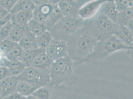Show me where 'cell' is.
Returning <instances> with one entry per match:
<instances>
[{
	"label": "cell",
	"mask_w": 133,
	"mask_h": 99,
	"mask_svg": "<svg viewBox=\"0 0 133 99\" xmlns=\"http://www.w3.org/2000/svg\"><path fill=\"white\" fill-rule=\"evenodd\" d=\"M20 81L19 76H11L0 81V97L3 99L17 92V86Z\"/></svg>",
	"instance_id": "obj_11"
},
{
	"label": "cell",
	"mask_w": 133,
	"mask_h": 99,
	"mask_svg": "<svg viewBox=\"0 0 133 99\" xmlns=\"http://www.w3.org/2000/svg\"><path fill=\"white\" fill-rule=\"evenodd\" d=\"M38 89L32 84L20 80L17 86V92L25 97L33 95Z\"/></svg>",
	"instance_id": "obj_21"
},
{
	"label": "cell",
	"mask_w": 133,
	"mask_h": 99,
	"mask_svg": "<svg viewBox=\"0 0 133 99\" xmlns=\"http://www.w3.org/2000/svg\"><path fill=\"white\" fill-rule=\"evenodd\" d=\"M53 62L45 53L38 55L30 66H32L38 72L49 74Z\"/></svg>",
	"instance_id": "obj_12"
},
{
	"label": "cell",
	"mask_w": 133,
	"mask_h": 99,
	"mask_svg": "<svg viewBox=\"0 0 133 99\" xmlns=\"http://www.w3.org/2000/svg\"><path fill=\"white\" fill-rule=\"evenodd\" d=\"M87 23V21L79 17H64L49 31L53 39L67 42L74 34L84 27Z\"/></svg>",
	"instance_id": "obj_4"
},
{
	"label": "cell",
	"mask_w": 133,
	"mask_h": 99,
	"mask_svg": "<svg viewBox=\"0 0 133 99\" xmlns=\"http://www.w3.org/2000/svg\"><path fill=\"white\" fill-rule=\"evenodd\" d=\"M45 53V49L37 48L35 49L23 51L22 55L19 60L26 67L29 66L38 55Z\"/></svg>",
	"instance_id": "obj_16"
},
{
	"label": "cell",
	"mask_w": 133,
	"mask_h": 99,
	"mask_svg": "<svg viewBox=\"0 0 133 99\" xmlns=\"http://www.w3.org/2000/svg\"><path fill=\"white\" fill-rule=\"evenodd\" d=\"M59 1L45 0V3L36 6L33 11V19L38 22L44 24L54 5Z\"/></svg>",
	"instance_id": "obj_10"
},
{
	"label": "cell",
	"mask_w": 133,
	"mask_h": 99,
	"mask_svg": "<svg viewBox=\"0 0 133 99\" xmlns=\"http://www.w3.org/2000/svg\"><path fill=\"white\" fill-rule=\"evenodd\" d=\"M115 3L119 12L133 6V1L132 0H116Z\"/></svg>",
	"instance_id": "obj_29"
},
{
	"label": "cell",
	"mask_w": 133,
	"mask_h": 99,
	"mask_svg": "<svg viewBox=\"0 0 133 99\" xmlns=\"http://www.w3.org/2000/svg\"><path fill=\"white\" fill-rule=\"evenodd\" d=\"M28 31L27 25L14 24L11 33L8 39L18 44Z\"/></svg>",
	"instance_id": "obj_18"
},
{
	"label": "cell",
	"mask_w": 133,
	"mask_h": 99,
	"mask_svg": "<svg viewBox=\"0 0 133 99\" xmlns=\"http://www.w3.org/2000/svg\"><path fill=\"white\" fill-rule=\"evenodd\" d=\"M9 13H10L0 5V20L6 17Z\"/></svg>",
	"instance_id": "obj_33"
},
{
	"label": "cell",
	"mask_w": 133,
	"mask_h": 99,
	"mask_svg": "<svg viewBox=\"0 0 133 99\" xmlns=\"http://www.w3.org/2000/svg\"><path fill=\"white\" fill-rule=\"evenodd\" d=\"M53 38L49 30H47L43 34L37 37V44L39 48L45 49L49 45Z\"/></svg>",
	"instance_id": "obj_25"
},
{
	"label": "cell",
	"mask_w": 133,
	"mask_h": 99,
	"mask_svg": "<svg viewBox=\"0 0 133 99\" xmlns=\"http://www.w3.org/2000/svg\"><path fill=\"white\" fill-rule=\"evenodd\" d=\"M18 44L24 51L38 48L37 37L29 31L24 35Z\"/></svg>",
	"instance_id": "obj_17"
},
{
	"label": "cell",
	"mask_w": 133,
	"mask_h": 99,
	"mask_svg": "<svg viewBox=\"0 0 133 99\" xmlns=\"http://www.w3.org/2000/svg\"><path fill=\"white\" fill-rule=\"evenodd\" d=\"M23 50L21 47V46L17 44L14 47L11 51L6 56V59L11 61H19L23 52Z\"/></svg>",
	"instance_id": "obj_27"
},
{
	"label": "cell",
	"mask_w": 133,
	"mask_h": 99,
	"mask_svg": "<svg viewBox=\"0 0 133 99\" xmlns=\"http://www.w3.org/2000/svg\"><path fill=\"white\" fill-rule=\"evenodd\" d=\"M88 1L61 0L59 1L58 6L64 17H79L78 11Z\"/></svg>",
	"instance_id": "obj_8"
},
{
	"label": "cell",
	"mask_w": 133,
	"mask_h": 99,
	"mask_svg": "<svg viewBox=\"0 0 133 99\" xmlns=\"http://www.w3.org/2000/svg\"><path fill=\"white\" fill-rule=\"evenodd\" d=\"M28 29L29 32L33 34L36 37H38L48 30L44 24L40 23L34 19H32L28 23Z\"/></svg>",
	"instance_id": "obj_22"
},
{
	"label": "cell",
	"mask_w": 133,
	"mask_h": 99,
	"mask_svg": "<svg viewBox=\"0 0 133 99\" xmlns=\"http://www.w3.org/2000/svg\"><path fill=\"white\" fill-rule=\"evenodd\" d=\"M11 76V73L8 68L0 66V81Z\"/></svg>",
	"instance_id": "obj_31"
},
{
	"label": "cell",
	"mask_w": 133,
	"mask_h": 99,
	"mask_svg": "<svg viewBox=\"0 0 133 99\" xmlns=\"http://www.w3.org/2000/svg\"><path fill=\"white\" fill-rule=\"evenodd\" d=\"M33 19V11H22L12 15L11 21L14 24L27 25Z\"/></svg>",
	"instance_id": "obj_20"
},
{
	"label": "cell",
	"mask_w": 133,
	"mask_h": 99,
	"mask_svg": "<svg viewBox=\"0 0 133 99\" xmlns=\"http://www.w3.org/2000/svg\"><path fill=\"white\" fill-rule=\"evenodd\" d=\"M26 99H38V98H37L36 97H35L33 95H30L29 96L26 97Z\"/></svg>",
	"instance_id": "obj_35"
},
{
	"label": "cell",
	"mask_w": 133,
	"mask_h": 99,
	"mask_svg": "<svg viewBox=\"0 0 133 99\" xmlns=\"http://www.w3.org/2000/svg\"><path fill=\"white\" fill-rule=\"evenodd\" d=\"M17 2V0H0V5L10 13Z\"/></svg>",
	"instance_id": "obj_30"
},
{
	"label": "cell",
	"mask_w": 133,
	"mask_h": 99,
	"mask_svg": "<svg viewBox=\"0 0 133 99\" xmlns=\"http://www.w3.org/2000/svg\"><path fill=\"white\" fill-rule=\"evenodd\" d=\"M0 99H3V98H2V97H0Z\"/></svg>",
	"instance_id": "obj_38"
},
{
	"label": "cell",
	"mask_w": 133,
	"mask_h": 99,
	"mask_svg": "<svg viewBox=\"0 0 133 99\" xmlns=\"http://www.w3.org/2000/svg\"><path fill=\"white\" fill-rule=\"evenodd\" d=\"M106 0L88 1L78 11V17L84 21L94 18Z\"/></svg>",
	"instance_id": "obj_7"
},
{
	"label": "cell",
	"mask_w": 133,
	"mask_h": 99,
	"mask_svg": "<svg viewBox=\"0 0 133 99\" xmlns=\"http://www.w3.org/2000/svg\"><path fill=\"white\" fill-rule=\"evenodd\" d=\"M20 80L29 83L37 89L52 85L50 75L38 72L32 66H27L18 76Z\"/></svg>",
	"instance_id": "obj_5"
},
{
	"label": "cell",
	"mask_w": 133,
	"mask_h": 99,
	"mask_svg": "<svg viewBox=\"0 0 133 99\" xmlns=\"http://www.w3.org/2000/svg\"><path fill=\"white\" fill-rule=\"evenodd\" d=\"M93 19L102 36L113 35L117 24L112 22L99 12Z\"/></svg>",
	"instance_id": "obj_9"
},
{
	"label": "cell",
	"mask_w": 133,
	"mask_h": 99,
	"mask_svg": "<svg viewBox=\"0 0 133 99\" xmlns=\"http://www.w3.org/2000/svg\"><path fill=\"white\" fill-rule=\"evenodd\" d=\"M1 41H0V43H1Z\"/></svg>",
	"instance_id": "obj_40"
},
{
	"label": "cell",
	"mask_w": 133,
	"mask_h": 99,
	"mask_svg": "<svg viewBox=\"0 0 133 99\" xmlns=\"http://www.w3.org/2000/svg\"><path fill=\"white\" fill-rule=\"evenodd\" d=\"M113 35L129 46L133 42L132 33L125 26L117 24Z\"/></svg>",
	"instance_id": "obj_15"
},
{
	"label": "cell",
	"mask_w": 133,
	"mask_h": 99,
	"mask_svg": "<svg viewBox=\"0 0 133 99\" xmlns=\"http://www.w3.org/2000/svg\"><path fill=\"white\" fill-rule=\"evenodd\" d=\"M74 62L69 56L54 61L50 72L52 85L60 86L64 83L69 85L75 84L78 78L74 72Z\"/></svg>",
	"instance_id": "obj_2"
},
{
	"label": "cell",
	"mask_w": 133,
	"mask_h": 99,
	"mask_svg": "<svg viewBox=\"0 0 133 99\" xmlns=\"http://www.w3.org/2000/svg\"><path fill=\"white\" fill-rule=\"evenodd\" d=\"M133 18V6L119 12L117 24L125 26L126 23Z\"/></svg>",
	"instance_id": "obj_23"
},
{
	"label": "cell",
	"mask_w": 133,
	"mask_h": 99,
	"mask_svg": "<svg viewBox=\"0 0 133 99\" xmlns=\"http://www.w3.org/2000/svg\"><path fill=\"white\" fill-rule=\"evenodd\" d=\"M14 26V23L11 20L6 23L0 29V41L2 42L8 38L11 33V30Z\"/></svg>",
	"instance_id": "obj_28"
},
{
	"label": "cell",
	"mask_w": 133,
	"mask_h": 99,
	"mask_svg": "<svg viewBox=\"0 0 133 99\" xmlns=\"http://www.w3.org/2000/svg\"><path fill=\"white\" fill-rule=\"evenodd\" d=\"M125 26L132 33L133 32V18L126 23Z\"/></svg>",
	"instance_id": "obj_34"
},
{
	"label": "cell",
	"mask_w": 133,
	"mask_h": 99,
	"mask_svg": "<svg viewBox=\"0 0 133 99\" xmlns=\"http://www.w3.org/2000/svg\"><path fill=\"white\" fill-rule=\"evenodd\" d=\"M130 47H132V48H133V42L132 43V44L130 45Z\"/></svg>",
	"instance_id": "obj_37"
},
{
	"label": "cell",
	"mask_w": 133,
	"mask_h": 99,
	"mask_svg": "<svg viewBox=\"0 0 133 99\" xmlns=\"http://www.w3.org/2000/svg\"><path fill=\"white\" fill-rule=\"evenodd\" d=\"M26 66L20 61L10 62L7 68L11 73L12 76H19Z\"/></svg>",
	"instance_id": "obj_24"
},
{
	"label": "cell",
	"mask_w": 133,
	"mask_h": 99,
	"mask_svg": "<svg viewBox=\"0 0 133 99\" xmlns=\"http://www.w3.org/2000/svg\"><path fill=\"white\" fill-rule=\"evenodd\" d=\"M35 7L32 1L18 0L10 13L15 15L22 11H33Z\"/></svg>",
	"instance_id": "obj_19"
},
{
	"label": "cell",
	"mask_w": 133,
	"mask_h": 99,
	"mask_svg": "<svg viewBox=\"0 0 133 99\" xmlns=\"http://www.w3.org/2000/svg\"><path fill=\"white\" fill-rule=\"evenodd\" d=\"M132 36H133V32H132Z\"/></svg>",
	"instance_id": "obj_39"
},
{
	"label": "cell",
	"mask_w": 133,
	"mask_h": 99,
	"mask_svg": "<svg viewBox=\"0 0 133 99\" xmlns=\"http://www.w3.org/2000/svg\"><path fill=\"white\" fill-rule=\"evenodd\" d=\"M26 97H25L22 94L16 92L6 96L3 99H26Z\"/></svg>",
	"instance_id": "obj_32"
},
{
	"label": "cell",
	"mask_w": 133,
	"mask_h": 99,
	"mask_svg": "<svg viewBox=\"0 0 133 99\" xmlns=\"http://www.w3.org/2000/svg\"><path fill=\"white\" fill-rule=\"evenodd\" d=\"M99 12L112 22L117 24L119 11L117 10L115 1L106 0L101 6Z\"/></svg>",
	"instance_id": "obj_13"
},
{
	"label": "cell",
	"mask_w": 133,
	"mask_h": 99,
	"mask_svg": "<svg viewBox=\"0 0 133 99\" xmlns=\"http://www.w3.org/2000/svg\"><path fill=\"white\" fill-rule=\"evenodd\" d=\"M4 57H5V56L3 55L1 53V52H0V61H1V60L2 59V58H4ZM5 57H6V56H5Z\"/></svg>",
	"instance_id": "obj_36"
},
{
	"label": "cell",
	"mask_w": 133,
	"mask_h": 99,
	"mask_svg": "<svg viewBox=\"0 0 133 99\" xmlns=\"http://www.w3.org/2000/svg\"><path fill=\"white\" fill-rule=\"evenodd\" d=\"M133 48L124 43L114 35L101 36L92 53L85 60L89 61L102 60L117 51Z\"/></svg>",
	"instance_id": "obj_3"
},
{
	"label": "cell",
	"mask_w": 133,
	"mask_h": 99,
	"mask_svg": "<svg viewBox=\"0 0 133 99\" xmlns=\"http://www.w3.org/2000/svg\"><path fill=\"white\" fill-rule=\"evenodd\" d=\"M45 53L53 62L61 58L69 56L67 42L53 39L45 49Z\"/></svg>",
	"instance_id": "obj_6"
},
{
	"label": "cell",
	"mask_w": 133,
	"mask_h": 99,
	"mask_svg": "<svg viewBox=\"0 0 133 99\" xmlns=\"http://www.w3.org/2000/svg\"><path fill=\"white\" fill-rule=\"evenodd\" d=\"M101 36L94 22L91 20L69 38L66 42L68 54L74 67L84 62L94 52Z\"/></svg>",
	"instance_id": "obj_1"
},
{
	"label": "cell",
	"mask_w": 133,
	"mask_h": 99,
	"mask_svg": "<svg viewBox=\"0 0 133 99\" xmlns=\"http://www.w3.org/2000/svg\"><path fill=\"white\" fill-rule=\"evenodd\" d=\"M64 17L63 13L58 6V4L54 5L45 23L47 30L49 31Z\"/></svg>",
	"instance_id": "obj_14"
},
{
	"label": "cell",
	"mask_w": 133,
	"mask_h": 99,
	"mask_svg": "<svg viewBox=\"0 0 133 99\" xmlns=\"http://www.w3.org/2000/svg\"><path fill=\"white\" fill-rule=\"evenodd\" d=\"M17 44L9 39H6L1 42L0 52L5 56H6L11 51V50L15 47Z\"/></svg>",
	"instance_id": "obj_26"
}]
</instances>
